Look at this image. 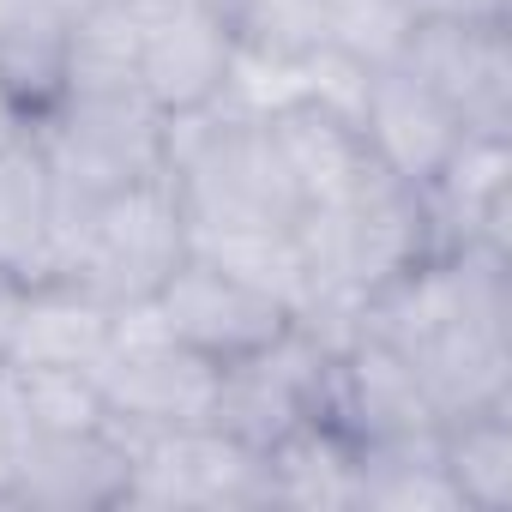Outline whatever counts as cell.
Returning <instances> with one entry per match:
<instances>
[{"mask_svg": "<svg viewBox=\"0 0 512 512\" xmlns=\"http://www.w3.org/2000/svg\"><path fill=\"white\" fill-rule=\"evenodd\" d=\"M127 434V428H121ZM133 470H127V506L145 512H241L266 506V464L247 440H235L217 422L127 434Z\"/></svg>", "mask_w": 512, "mask_h": 512, "instance_id": "obj_7", "label": "cell"}, {"mask_svg": "<svg viewBox=\"0 0 512 512\" xmlns=\"http://www.w3.org/2000/svg\"><path fill=\"white\" fill-rule=\"evenodd\" d=\"M416 19L404 0H320V43L374 67H398Z\"/></svg>", "mask_w": 512, "mask_h": 512, "instance_id": "obj_26", "label": "cell"}, {"mask_svg": "<svg viewBox=\"0 0 512 512\" xmlns=\"http://www.w3.org/2000/svg\"><path fill=\"white\" fill-rule=\"evenodd\" d=\"M356 133H362V145H368V157L380 169H392L398 181H416V187H428L440 175V163L464 139L458 115L422 79H410L404 67H374L368 73V97H362Z\"/></svg>", "mask_w": 512, "mask_h": 512, "instance_id": "obj_13", "label": "cell"}, {"mask_svg": "<svg viewBox=\"0 0 512 512\" xmlns=\"http://www.w3.org/2000/svg\"><path fill=\"white\" fill-rule=\"evenodd\" d=\"M181 260H187V211L169 175L133 181L91 205H73L55 193L49 278H73L109 308H145Z\"/></svg>", "mask_w": 512, "mask_h": 512, "instance_id": "obj_3", "label": "cell"}, {"mask_svg": "<svg viewBox=\"0 0 512 512\" xmlns=\"http://www.w3.org/2000/svg\"><path fill=\"white\" fill-rule=\"evenodd\" d=\"M133 446L115 422L85 434H37L13 488V512H121Z\"/></svg>", "mask_w": 512, "mask_h": 512, "instance_id": "obj_14", "label": "cell"}, {"mask_svg": "<svg viewBox=\"0 0 512 512\" xmlns=\"http://www.w3.org/2000/svg\"><path fill=\"white\" fill-rule=\"evenodd\" d=\"M55 7H67V13H79V7H91V0H55Z\"/></svg>", "mask_w": 512, "mask_h": 512, "instance_id": "obj_32", "label": "cell"}, {"mask_svg": "<svg viewBox=\"0 0 512 512\" xmlns=\"http://www.w3.org/2000/svg\"><path fill=\"white\" fill-rule=\"evenodd\" d=\"M410 19H446V25H512V0H404Z\"/></svg>", "mask_w": 512, "mask_h": 512, "instance_id": "obj_28", "label": "cell"}, {"mask_svg": "<svg viewBox=\"0 0 512 512\" xmlns=\"http://www.w3.org/2000/svg\"><path fill=\"white\" fill-rule=\"evenodd\" d=\"M13 398L25 404L31 428L37 434H85V428H103L109 422V404L97 392L91 374L79 368H25V362H0Z\"/></svg>", "mask_w": 512, "mask_h": 512, "instance_id": "obj_25", "label": "cell"}, {"mask_svg": "<svg viewBox=\"0 0 512 512\" xmlns=\"http://www.w3.org/2000/svg\"><path fill=\"white\" fill-rule=\"evenodd\" d=\"M55 260V181L37 139H13L0 151V266L25 284L49 278Z\"/></svg>", "mask_w": 512, "mask_h": 512, "instance_id": "obj_21", "label": "cell"}, {"mask_svg": "<svg viewBox=\"0 0 512 512\" xmlns=\"http://www.w3.org/2000/svg\"><path fill=\"white\" fill-rule=\"evenodd\" d=\"M266 133H272V145H278V157H284V175H290L302 211L338 199V193L362 175V163H368V145H362L356 121L332 115V109L314 103V97L278 103V109L266 115Z\"/></svg>", "mask_w": 512, "mask_h": 512, "instance_id": "obj_17", "label": "cell"}, {"mask_svg": "<svg viewBox=\"0 0 512 512\" xmlns=\"http://www.w3.org/2000/svg\"><path fill=\"white\" fill-rule=\"evenodd\" d=\"M440 464L464 512H512V404L446 416Z\"/></svg>", "mask_w": 512, "mask_h": 512, "instance_id": "obj_22", "label": "cell"}, {"mask_svg": "<svg viewBox=\"0 0 512 512\" xmlns=\"http://www.w3.org/2000/svg\"><path fill=\"white\" fill-rule=\"evenodd\" d=\"M398 67L422 79L464 133L512 139V25H446L416 19Z\"/></svg>", "mask_w": 512, "mask_h": 512, "instance_id": "obj_9", "label": "cell"}, {"mask_svg": "<svg viewBox=\"0 0 512 512\" xmlns=\"http://www.w3.org/2000/svg\"><path fill=\"white\" fill-rule=\"evenodd\" d=\"M356 512H464L440 464V428L356 446Z\"/></svg>", "mask_w": 512, "mask_h": 512, "instance_id": "obj_20", "label": "cell"}, {"mask_svg": "<svg viewBox=\"0 0 512 512\" xmlns=\"http://www.w3.org/2000/svg\"><path fill=\"white\" fill-rule=\"evenodd\" d=\"M266 464V506L296 512H356V440L332 422H302L260 452Z\"/></svg>", "mask_w": 512, "mask_h": 512, "instance_id": "obj_19", "label": "cell"}, {"mask_svg": "<svg viewBox=\"0 0 512 512\" xmlns=\"http://www.w3.org/2000/svg\"><path fill=\"white\" fill-rule=\"evenodd\" d=\"M440 247H506L512 253V139H476L464 133L458 151L440 163V175L422 187Z\"/></svg>", "mask_w": 512, "mask_h": 512, "instance_id": "obj_15", "label": "cell"}, {"mask_svg": "<svg viewBox=\"0 0 512 512\" xmlns=\"http://www.w3.org/2000/svg\"><path fill=\"white\" fill-rule=\"evenodd\" d=\"M163 175L187 229H284L302 217L266 115H229L217 103L163 115Z\"/></svg>", "mask_w": 512, "mask_h": 512, "instance_id": "obj_2", "label": "cell"}, {"mask_svg": "<svg viewBox=\"0 0 512 512\" xmlns=\"http://www.w3.org/2000/svg\"><path fill=\"white\" fill-rule=\"evenodd\" d=\"M25 133H31V121H25V115L7 103V97H0V151H7L13 139H25Z\"/></svg>", "mask_w": 512, "mask_h": 512, "instance_id": "obj_30", "label": "cell"}, {"mask_svg": "<svg viewBox=\"0 0 512 512\" xmlns=\"http://www.w3.org/2000/svg\"><path fill=\"white\" fill-rule=\"evenodd\" d=\"M67 31L73 13L55 0H0V97L25 121L67 97Z\"/></svg>", "mask_w": 512, "mask_h": 512, "instance_id": "obj_18", "label": "cell"}, {"mask_svg": "<svg viewBox=\"0 0 512 512\" xmlns=\"http://www.w3.org/2000/svg\"><path fill=\"white\" fill-rule=\"evenodd\" d=\"M145 7V55H139V91L163 115L211 109L223 97L235 31L211 0H139Z\"/></svg>", "mask_w": 512, "mask_h": 512, "instance_id": "obj_11", "label": "cell"}, {"mask_svg": "<svg viewBox=\"0 0 512 512\" xmlns=\"http://www.w3.org/2000/svg\"><path fill=\"white\" fill-rule=\"evenodd\" d=\"M31 139L55 193L73 205L163 175V109L139 91H67L49 115L31 121Z\"/></svg>", "mask_w": 512, "mask_h": 512, "instance_id": "obj_5", "label": "cell"}, {"mask_svg": "<svg viewBox=\"0 0 512 512\" xmlns=\"http://www.w3.org/2000/svg\"><path fill=\"white\" fill-rule=\"evenodd\" d=\"M139 55H145L139 0H91L73 13L67 31V91H139Z\"/></svg>", "mask_w": 512, "mask_h": 512, "instance_id": "obj_24", "label": "cell"}, {"mask_svg": "<svg viewBox=\"0 0 512 512\" xmlns=\"http://www.w3.org/2000/svg\"><path fill=\"white\" fill-rule=\"evenodd\" d=\"M320 422H332L338 434H350L356 446H368V440H398V434L440 428V410H434L428 386L416 380V368L392 344H380V338L362 332L326 368Z\"/></svg>", "mask_w": 512, "mask_h": 512, "instance_id": "obj_12", "label": "cell"}, {"mask_svg": "<svg viewBox=\"0 0 512 512\" xmlns=\"http://www.w3.org/2000/svg\"><path fill=\"white\" fill-rule=\"evenodd\" d=\"M115 326H121V308H109L85 284H73V278H37L25 290V314H19L7 362L91 374L103 362V350L115 344Z\"/></svg>", "mask_w": 512, "mask_h": 512, "instance_id": "obj_16", "label": "cell"}, {"mask_svg": "<svg viewBox=\"0 0 512 512\" xmlns=\"http://www.w3.org/2000/svg\"><path fill=\"white\" fill-rule=\"evenodd\" d=\"M145 308H151V320L169 338H181L187 350L211 356L217 368L247 356V350H260V344H272L290 326L284 302H272L266 290H253L247 278H235L229 266L205 260V253H193V247H187V260L169 272V284Z\"/></svg>", "mask_w": 512, "mask_h": 512, "instance_id": "obj_10", "label": "cell"}, {"mask_svg": "<svg viewBox=\"0 0 512 512\" xmlns=\"http://www.w3.org/2000/svg\"><path fill=\"white\" fill-rule=\"evenodd\" d=\"M31 446H37V428L25 416V404L13 398L7 374H0V506H13V488L31 464Z\"/></svg>", "mask_w": 512, "mask_h": 512, "instance_id": "obj_27", "label": "cell"}, {"mask_svg": "<svg viewBox=\"0 0 512 512\" xmlns=\"http://www.w3.org/2000/svg\"><path fill=\"white\" fill-rule=\"evenodd\" d=\"M326 368H332V356L302 326H284L272 344L223 362L211 422L229 428L235 440H247L253 452H266L272 440H284L290 428H302V422L320 416V404H326Z\"/></svg>", "mask_w": 512, "mask_h": 512, "instance_id": "obj_8", "label": "cell"}, {"mask_svg": "<svg viewBox=\"0 0 512 512\" xmlns=\"http://www.w3.org/2000/svg\"><path fill=\"white\" fill-rule=\"evenodd\" d=\"M187 247L205 253V260H217V266H229L235 278L266 290L272 302H284L290 320L320 290L314 272H308V253L296 241V223H284V229H187Z\"/></svg>", "mask_w": 512, "mask_h": 512, "instance_id": "obj_23", "label": "cell"}, {"mask_svg": "<svg viewBox=\"0 0 512 512\" xmlns=\"http://www.w3.org/2000/svg\"><path fill=\"white\" fill-rule=\"evenodd\" d=\"M368 338L392 344L428 386L440 422L512 404V253L440 247L362 308Z\"/></svg>", "mask_w": 512, "mask_h": 512, "instance_id": "obj_1", "label": "cell"}, {"mask_svg": "<svg viewBox=\"0 0 512 512\" xmlns=\"http://www.w3.org/2000/svg\"><path fill=\"white\" fill-rule=\"evenodd\" d=\"M25 278L19 272H7L0 266V362H7V350H13V332H19V314H25Z\"/></svg>", "mask_w": 512, "mask_h": 512, "instance_id": "obj_29", "label": "cell"}, {"mask_svg": "<svg viewBox=\"0 0 512 512\" xmlns=\"http://www.w3.org/2000/svg\"><path fill=\"white\" fill-rule=\"evenodd\" d=\"M217 362L187 350L181 338H169L151 308H121L115 344L103 350V362L91 368L109 422L127 434H157V428H187V422H211L217 410Z\"/></svg>", "mask_w": 512, "mask_h": 512, "instance_id": "obj_6", "label": "cell"}, {"mask_svg": "<svg viewBox=\"0 0 512 512\" xmlns=\"http://www.w3.org/2000/svg\"><path fill=\"white\" fill-rule=\"evenodd\" d=\"M211 7H217V13H223V19H235V13H241V7H253V0H211Z\"/></svg>", "mask_w": 512, "mask_h": 512, "instance_id": "obj_31", "label": "cell"}, {"mask_svg": "<svg viewBox=\"0 0 512 512\" xmlns=\"http://www.w3.org/2000/svg\"><path fill=\"white\" fill-rule=\"evenodd\" d=\"M296 241L308 253L314 284L320 290H350V296H374L380 284L404 278L428 253H440L428 193L416 181H398L374 157L362 163V175L338 199L308 205L296 217Z\"/></svg>", "mask_w": 512, "mask_h": 512, "instance_id": "obj_4", "label": "cell"}]
</instances>
